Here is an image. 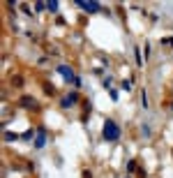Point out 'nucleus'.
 Listing matches in <instances>:
<instances>
[{
  "mask_svg": "<svg viewBox=\"0 0 173 178\" xmlns=\"http://www.w3.org/2000/svg\"><path fill=\"white\" fill-rule=\"evenodd\" d=\"M76 5H78V7H83L88 14H95V12H99V2H92V0H90V2H86V0H76Z\"/></svg>",
  "mask_w": 173,
  "mask_h": 178,
  "instance_id": "2",
  "label": "nucleus"
},
{
  "mask_svg": "<svg viewBox=\"0 0 173 178\" xmlns=\"http://www.w3.org/2000/svg\"><path fill=\"white\" fill-rule=\"evenodd\" d=\"M141 104H143V109L148 107V95H146V90H143V93H141Z\"/></svg>",
  "mask_w": 173,
  "mask_h": 178,
  "instance_id": "11",
  "label": "nucleus"
},
{
  "mask_svg": "<svg viewBox=\"0 0 173 178\" xmlns=\"http://www.w3.org/2000/svg\"><path fill=\"white\" fill-rule=\"evenodd\" d=\"M102 134H104L106 141H118V139H120V127L113 123V120H106L104 127H102Z\"/></svg>",
  "mask_w": 173,
  "mask_h": 178,
  "instance_id": "1",
  "label": "nucleus"
},
{
  "mask_svg": "<svg viewBox=\"0 0 173 178\" xmlns=\"http://www.w3.org/2000/svg\"><path fill=\"white\" fill-rule=\"evenodd\" d=\"M12 83H14V86H23V79H21V76H12Z\"/></svg>",
  "mask_w": 173,
  "mask_h": 178,
  "instance_id": "10",
  "label": "nucleus"
},
{
  "mask_svg": "<svg viewBox=\"0 0 173 178\" xmlns=\"http://www.w3.org/2000/svg\"><path fill=\"white\" fill-rule=\"evenodd\" d=\"M33 136H35V132H33V130H28V132H23V134H21V139H26V141H33Z\"/></svg>",
  "mask_w": 173,
  "mask_h": 178,
  "instance_id": "9",
  "label": "nucleus"
},
{
  "mask_svg": "<svg viewBox=\"0 0 173 178\" xmlns=\"http://www.w3.org/2000/svg\"><path fill=\"white\" fill-rule=\"evenodd\" d=\"M134 56H136V65H143V62H141V51H138V46L134 49Z\"/></svg>",
  "mask_w": 173,
  "mask_h": 178,
  "instance_id": "13",
  "label": "nucleus"
},
{
  "mask_svg": "<svg viewBox=\"0 0 173 178\" xmlns=\"http://www.w3.org/2000/svg\"><path fill=\"white\" fill-rule=\"evenodd\" d=\"M44 143H46V132H44V127H39V130H37V139H35V146H37V148H42Z\"/></svg>",
  "mask_w": 173,
  "mask_h": 178,
  "instance_id": "4",
  "label": "nucleus"
},
{
  "mask_svg": "<svg viewBox=\"0 0 173 178\" xmlns=\"http://www.w3.org/2000/svg\"><path fill=\"white\" fill-rule=\"evenodd\" d=\"M162 44H173V37H166V39H162Z\"/></svg>",
  "mask_w": 173,
  "mask_h": 178,
  "instance_id": "14",
  "label": "nucleus"
},
{
  "mask_svg": "<svg viewBox=\"0 0 173 178\" xmlns=\"http://www.w3.org/2000/svg\"><path fill=\"white\" fill-rule=\"evenodd\" d=\"M120 88H122V90H132V81H122Z\"/></svg>",
  "mask_w": 173,
  "mask_h": 178,
  "instance_id": "12",
  "label": "nucleus"
},
{
  "mask_svg": "<svg viewBox=\"0 0 173 178\" xmlns=\"http://www.w3.org/2000/svg\"><path fill=\"white\" fill-rule=\"evenodd\" d=\"M171 107H173V104H171Z\"/></svg>",
  "mask_w": 173,
  "mask_h": 178,
  "instance_id": "15",
  "label": "nucleus"
},
{
  "mask_svg": "<svg viewBox=\"0 0 173 178\" xmlns=\"http://www.w3.org/2000/svg\"><path fill=\"white\" fill-rule=\"evenodd\" d=\"M46 9H49V12H58V2H55V0H49V2H46Z\"/></svg>",
  "mask_w": 173,
  "mask_h": 178,
  "instance_id": "8",
  "label": "nucleus"
},
{
  "mask_svg": "<svg viewBox=\"0 0 173 178\" xmlns=\"http://www.w3.org/2000/svg\"><path fill=\"white\" fill-rule=\"evenodd\" d=\"M21 107H26V109L35 107V99L33 97H21Z\"/></svg>",
  "mask_w": 173,
  "mask_h": 178,
  "instance_id": "6",
  "label": "nucleus"
},
{
  "mask_svg": "<svg viewBox=\"0 0 173 178\" xmlns=\"http://www.w3.org/2000/svg\"><path fill=\"white\" fill-rule=\"evenodd\" d=\"M5 139H7V141H16V139H21V134H16V132H5Z\"/></svg>",
  "mask_w": 173,
  "mask_h": 178,
  "instance_id": "7",
  "label": "nucleus"
},
{
  "mask_svg": "<svg viewBox=\"0 0 173 178\" xmlns=\"http://www.w3.org/2000/svg\"><path fill=\"white\" fill-rule=\"evenodd\" d=\"M58 72H60V74L65 76V79H72V81L76 79V76H74V72L69 70V67H65V65H60V67H58Z\"/></svg>",
  "mask_w": 173,
  "mask_h": 178,
  "instance_id": "5",
  "label": "nucleus"
},
{
  "mask_svg": "<svg viewBox=\"0 0 173 178\" xmlns=\"http://www.w3.org/2000/svg\"><path fill=\"white\" fill-rule=\"evenodd\" d=\"M76 99H78V95H76V93H69V95H65V97H62L60 107H62V109H67V107H74V104H76Z\"/></svg>",
  "mask_w": 173,
  "mask_h": 178,
  "instance_id": "3",
  "label": "nucleus"
}]
</instances>
